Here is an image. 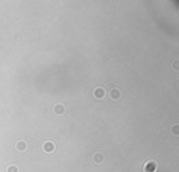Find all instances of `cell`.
I'll use <instances>...</instances> for the list:
<instances>
[{"label": "cell", "mask_w": 179, "mask_h": 172, "mask_svg": "<svg viewBox=\"0 0 179 172\" xmlns=\"http://www.w3.org/2000/svg\"><path fill=\"white\" fill-rule=\"evenodd\" d=\"M173 69H175V70H178V60H176L175 63H173Z\"/></svg>", "instance_id": "30bf717a"}, {"label": "cell", "mask_w": 179, "mask_h": 172, "mask_svg": "<svg viewBox=\"0 0 179 172\" xmlns=\"http://www.w3.org/2000/svg\"><path fill=\"white\" fill-rule=\"evenodd\" d=\"M157 169H158V164L155 161H148V162L144 164L143 172H155Z\"/></svg>", "instance_id": "6da1fadb"}, {"label": "cell", "mask_w": 179, "mask_h": 172, "mask_svg": "<svg viewBox=\"0 0 179 172\" xmlns=\"http://www.w3.org/2000/svg\"><path fill=\"white\" fill-rule=\"evenodd\" d=\"M104 160H105V157H104L102 153H95L94 154V162L95 164H102Z\"/></svg>", "instance_id": "52a82bcc"}, {"label": "cell", "mask_w": 179, "mask_h": 172, "mask_svg": "<svg viewBox=\"0 0 179 172\" xmlns=\"http://www.w3.org/2000/svg\"><path fill=\"white\" fill-rule=\"evenodd\" d=\"M42 150L45 151V153H48V154H52V153H53V151H55V144H53V143L52 141H45L43 143V145H42Z\"/></svg>", "instance_id": "3957f363"}, {"label": "cell", "mask_w": 179, "mask_h": 172, "mask_svg": "<svg viewBox=\"0 0 179 172\" xmlns=\"http://www.w3.org/2000/svg\"><path fill=\"white\" fill-rule=\"evenodd\" d=\"M6 172H18V166H17V165H14V164H11V165H9V166H7Z\"/></svg>", "instance_id": "ba28073f"}, {"label": "cell", "mask_w": 179, "mask_h": 172, "mask_svg": "<svg viewBox=\"0 0 179 172\" xmlns=\"http://www.w3.org/2000/svg\"><path fill=\"white\" fill-rule=\"evenodd\" d=\"M64 111H66V109H64L63 104H56V105L53 106V112H55L56 115H59V116H60V115H63Z\"/></svg>", "instance_id": "277c9868"}, {"label": "cell", "mask_w": 179, "mask_h": 172, "mask_svg": "<svg viewBox=\"0 0 179 172\" xmlns=\"http://www.w3.org/2000/svg\"><path fill=\"white\" fill-rule=\"evenodd\" d=\"M105 88H102V87H97V88H94V91H92V95H94V98L95 100H102L104 97H105Z\"/></svg>", "instance_id": "7a4b0ae2"}, {"label": "cell", "mask_w": 179, "mask_h": 172, "mask_svg": "<svg viewBox=\"0 0 179 172\" xmlns=\"http://www.w3.org/2000/svg\"><path fill=\"white\" fill-rule=\"evenodd\" d=\"M172 133L175 134V136H178V134H179V126H178V125H173V126H172Z\"/></svg>", "instance_id": "9c48e42d"}, {"label": "cell", "mask_w": 179, "mask_h": 172, "mask_svg": "<svg viewBox=\"0 0 179 172\" xmlns=\"http://www.w3.org/2000/svg\"><path fill=\"white\" fill-rule=\"evenodd\" d=\"M109 97H111V100H115V101L119 100V98H120V90H119V88H112Z\"/></svg>", "instance_id": "5b68a950"}, {"label": "cell", "mask_w": 179, "mask_h": 172, "mask_svg": "<svg viewBox=\"0 0 179 172\" xmlns=\"http://www.w3.org/2000/svg\"><path fill=\"white\" fill-rule=\"evenodd\" d=\"M17 150L21 153V151H27V148H28V145H27V143L24 141V140H20V141H17Z\"/></svg>", "instance_id": "8992f818"}]
</instances>
